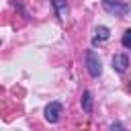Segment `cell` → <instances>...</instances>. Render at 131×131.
Segmentation results:
<instances>
[{
	"instance_id": "cell-1",
	"label": "cell",
	"mask_w": 131,
	"mask_h": 131,
	"mask_svg": "<svg viewBox=\"0 0 131 131\" xmlns=\"http://www.w3.org/2000/svg\"><path fill=\"white\" fill-rule=\"evenodd\" d=\"M102 8L115 16H127L131 10V6L127 2H121V0H102Z\"/></svg>"
},
{
	"instance_id": "cell-2",
	"label": "cell",
	"mask_w": 131,
	"mask_h": 131,
	"mask_svg": "<svg viewBox=\"0 0 131 131\" xmlns=\"http://www.w3.org/2000/svg\"><path fill=\"white\" fill-rule=\"evenodd\" d=\"M86 70L92 78H98L102 74V63H100V57L96 55L94 49H88V53H86Z\"/></svg>"
},
{
	"instance_id": "cell-3",
	"label": "cell",
	"mask_w": 131,
	"mask_h": 131,
	"mask_svg": "<svg viewBox=\"0 0 131 131\" xmlns=\"http://www.w3.org/2000/svg\"><path fill=\"white\" fill-rule=\"evenodd\" d=\"M61 111H63L61 102H49L45 106V121L47 123H57L59 117H61Z\"/></svg>"
},
{
	"instance_id": "cell-4",
	"label": "cell",
	"mask_w": 131,
	"mask_h": 131,
	"mask_svg": "<svg viewBox=\"0 0 131 131\" xmlns=\"http://www.w3.org/2000/svg\"><path fill=\"white\" fill-rule=\"evenodd\" d=\"M127 68H129V57L125 53H117L113 57V70L117 74H123V72H127Z\"/></svg>"
},
{
	"instance_id": "cell-5",
	"label": "cell",
	"mask_w": 131,
	"mask_h": 131,
	"mask_svg": "<svg viewBox=\"0 0 131 131\" xmlns=\"http://www.w3.org/2000/svg\"><path fill=\"white\" fill-rule=\"evenodd\" d=\"M111 37V31H108V27H104V25H100V27H96L94 29V37H92V45H100V43H104L106 39Z\"/></svg>"
},
{
	"instance_id": "cell-6",
	"label": "cell",
	"mask_w": 131,
	"mask_h": 131,
	"mask_svg": "<svg viewBox=\"0 0 131 131\" xmlns=\"http://www.w3.org/2000/svg\"><path fill=\"white\" fill-rule=\"evenodd\" d=\"M51 4H53V8H55L57 16H59L61 20H66V16H68V4H66V0H51Z\"/></svg>"
},
{
	"instance_id": "cell-7",
	"label": "cell",
	"mask_w": 131,
	"mask_h": 131,
	"mask_svg": "<svg viewBox=\"0 0 131 131\" xmlns=\"http://www.w3.org/2000/svg\"><path fill=\"white\" fill-rule=\"evenodd\" d=\"M80 102H82V111H84V113H92V94H90L88 90L82 94V100H80Z\"/></svg>"
},
{
	"instance_id": "cell-8",
	"label": "cell",
	"mask_w": 131,
	"mask_h": 131,
	"mask_svg": "<svg viewBox=\"0 0 131 131\" xmlns=\"http://www.w3.org/2000/svg\"><path fill=\"white\" fill-rule=\"evenodd\" d=\"M121 43H123V47H129V49H131V29H127V31H125V35H123Z\"/></svg>"
},
{
	"instance_id": "cell-9",
	"label": "cell",
	"mask_w": 131,
	"mask_h": 131,
	"mask_svg": "<svg viewBox=\"0 0 131 131\" xmlns=\"http://www.w3.org/2000/svg\"><path fill=\"white\" fill-rule=\"evenodd\" d=\"M108 131H125V127H123V125H121L119 121H115V123H113V125L108 127Z\"/></svg>"
}]
</instances>
